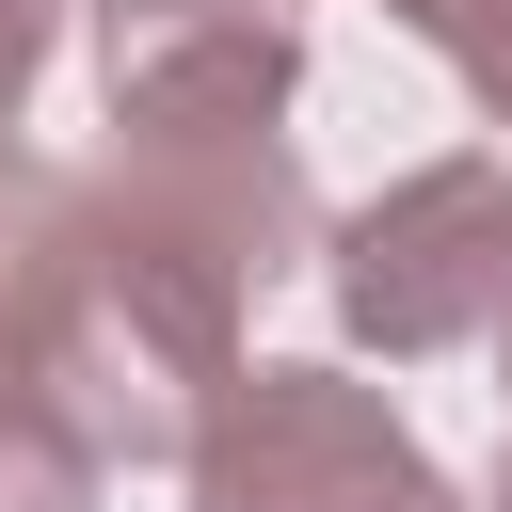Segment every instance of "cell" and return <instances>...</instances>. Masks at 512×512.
Wrapping results in <instances>:
<instances>
[{
	"label": "cell",
	"mask_w": 512,
	"mask_h": 512,
	"mask_svg": "<svg viewBox=\"0 0 512 512\" xmlns=\"http://www.w3.org/2000/svg\"><path fill=\"white\" fill-rule=\"evenodd\" d=\"M320 272H336L352 352H384V368L496 336L512 320V160H416L400 192H368L320 240Z\"/></svg>",
	"instance_id": "cell-1"
},
{
	"label": "cell",
	"mask_w": 512,
	"mask_h": 512,
	"mask_svg": "<svg viewBox=\"0 0 512 512\" xmlns=\"http://www.w3.org/2000/svg\"><path fill=\"white\" fill-rule=\"evenodd\" d=\"M176 480H192V512H464L448 464L352 368H240Z\"/></svg>",
	"instance_id": "cell-2"
},
{
	"label": "cell",
	"mask_w": 512,
	"mask_h": 512,
	"mask_svg": "<svg viewBox=\"0 0 512 512\" xmlns=\"http://www.w3.org/2000/svg\"><path fill=\"white\" fill-rule=\"evenodd\" d=\"M64 208L80 176L0 144V512H96V448L64 432V384H48V272H64Z\"/></svg>",
	"instance_id": "cell-3"
},
{
	"label": "cell",
	"mask_w": 512,
	"mask_h": 512,
	"mask_svg": "<svg viewBox=\"0 0 512 512\" xmlns=\"http://www.w3.org/2000/svg\"><path fill=\"white\" fill-rule=\"evenodd\" d=\"M384 16H400V32H416V48L512 128V0H384Z\"/></svg>",
	"instance_id": "cell-4"
},
{
	"label": "cell",
	"mask_w": 512,
	"mask_h": 512,
	"mask_svg": "<svg viewBox=\"0 0 512 512\" xmlns=\"http://www.w3.org/2000/svg\"><path fill=\"white\" fill-rule=\"evenodd\" d=\"M48 48H64V0H0V144H16V112H32Z\"/></svg>",
	"instance_id": "cell-5"
},
{
	"label": "cell",
	"mask_w": 512,
	"mask_h": 512,
	"mask_svg": "<svg viewBox=\"0 0 512 512\" xmlns=\"http://www.w3.org/2000/svg\"><path fill=\"white\" fill-rule=\"evenodd\" d=\"M496 512H512V448H496Z\"/></svg>",
	"instance_id": "cell-6"
},
{
	"label": "cell",
	"mask_w": 512,
	"mask_h": 512,
	"mask_svg": "<svg viewBox=\"0 0 512 512\" xmlns=\"http://www.w3.org/2000/svg\"><path fill=\"white\" fill-rule=\"evenodd\" d=\"M496 368H512V320H496Z\"/></svg>",
	"instance_id": "cell-7"
},
{
	"label": "cell",
	"mask_w": 512,
	"mask_h": 512,
	"mask_svg": "<svg viewBox=\"0 0 512 512\" xmlns=\"http://www.w3.org/2000/svg\"><path fill=\"white\" fill-rule=\"evenodd\" d=\"M256 16H288V0H256Z\"/></svg>",
	"instance_id": "cell-8"
}]
</instances>
